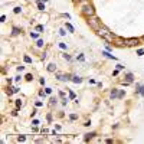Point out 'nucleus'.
I'll return each instance as SVG.
<instances>
[{"mask_svg": "<svg viewBox=\"0 0 144 144\" xmlns=\"http://www.w3.org/2000/svg\"><path fill=\"white\" fill-rule=\"evenodd\" d=\"M96 33H98L99 36H102L104 39H107L108 42H112V39H114V35H112V33H110L107 29H105V28H99V29L96 30Z\"/></svg>", "mask_w": 144, "mask_h": 144, "instance_id": "obj_1", "label": "nucleus"}, {"mask_svg": "<svg viewBox=\"0 0 144 144\" xmlns=\"http://www.w3.org/2000/svg\"><path fill=\"white\" fill-rule=\"evenodd\" d=\"M82 13H84L85 16L91 17V16H94L95 9H94V6H92V4H85V6L82 7Z\"/></svg>", "mask_w": 144, "mask_h": 144, "instance_id": "obj_2", "label": "nucleus"}, {"mask_svg": "<svg viewBox=\"0 0 144 144\" xmlns=\"http://www.w3.org/2000/svg\"><path fill=\"white\" fill-rule=\"evenodd\" d=\"M88 25H89L94 30H98V29H99V19L95 17V16L88 17Z\"/></svg>", "mask_w": 144, "mask_h": 144, "instance_id": "obj_3", "label": "nucleus"}, {"mask_svg": "<svg viewBox=\"0 0 144 144\" xmlns=\"http://www.w3.org/2000/svg\"><path fill=\"white\" fill-rule=\"evenodd\" d=\"M137 43H138V39H137V38H135V39L133 38V39H127V40H125V45H130V46H134V45H137Z\"/></svg>", "mask_w": 144, "mask_h": 144, "instance_id": "obj_4", "label": "nucleus"}, {"mask_svg": "<svg viewBox=\"0 0 144 144\" xmlns=\"http://www.w3.org/2000/svg\"><path fill=\"white\" fill-rule=\"evenodd\" d=\"M69 75H64V74H59L58 75V79H61V81H69Z\"/></svg>", "mask_w": 144, "mask_h": 144, "instance_id": "obj_5", "label": "nucleus"}, {"mask_svg": "<svg viewBox=\"0 0 144 144\" xmlns=\"http://www.w3.org/2000/svg\"><path fill=\"white\" fill-rule=\"evenodd\" d=\"M55 69H56V65L55 64H49L48 65V72H53Z\"/></svg>", "mask_w": 144, "mask_h": 144, "instance_id": "obj_6", "label": "nucleus"}, {"mask_svg": "<svg viewBox=\"0 0 144 144\" xmlns=\"http://www.w3.org/2000/svg\"><path fill=\"white\" fill-rule=\"evenodd\" d=\"M72 81H74L75 84H79V82H82V79H81L79 77H72Z\"/></svg>", "mask_w": 144, "mask_h": 144, "instance_id": "obj_7", "label": "nucleus"}, {"mask_svg": "<svg viewBox=\"0 0 144 144\" xmlns=\"http://www.w3.org/2000/svg\"><path fill=\"white\" fill-rule=\"evenodd\" d=\"M95 135V133H89V134H86V137H85V140H89V138H92Z\"/></svg>", "mask_w": 144, "mask_h": 144, "instance_id": "obj_8", "label": "nucleus"}, {"mask_svg": "<svg viewBox=\"0 0 144 144\" xmlns=\"http://www.w3.org/2000/svg\"><path fill=\"white\" fill-rule=\"evenodd\" d=\"M102 55H105V56H107V58H110V59H115V58H114L112 55H110L108 52H102Z\"/></svg>", "mask_w": 144, "mask_h": 144, "instance_id": "obj_9", "label": "nucleus"}, {"mask_svg": "<svg viewBox=\"0 0 144 144\" xmlns=\"http://www.w3.org/2000/svg\"><path fill=\"white\" fill-rule=\"evenodd\" d=\"M36 45H38V48H42V46H43V40H42V39H39Z\"/></svg>", "mask_w": 144, "mask_h": 144, "instance_id": "obj_10", "label": "nucleus"}, {"mask_svg": "<svg viewBox=\"0 0 144 144\" xmlns=\"http://www.w3.org/2000/svg\"><path fill=\"white\" fill-rule=\"evenodd\" d=\"M25 140H26V137H25V135H19V137H17V141H22V143H23Z\"/></svg>", "mask_w": 144, "mask_h": 144, "instance_id": "obj_11", "label": "nucleus"}, {"mask_svg": "<svg viewBox=\"0 0 144 144\" xmlns=\"http://www.w3.org/2000/svg\"><path fill=\"white\" fill-rule=\"evenodd\" d=\"M133 78H134V77H133V74H127V81H128V82H131Z\"/></svg>", "mask_w": 144, "mask_h": 144, "instance_id": "obj_12", "label": "nucleus"}, {"mask_svg": "<svg viewBox=\"0 0 144 144\" xmlns=\"http://www.w3.org/2000/svg\"><path fill=\"white\" fill-rule=\"evenodd\" d=\"M115 96H117V89L114 88V89L111 91V98H115Z\"/></svg>", "mask_w": 144, "mask_h": 144, "instance_id": "obj_13", "label": "nucleus"}, {"mask_svg": "<svg viewBox=\"0 0 144 144\" xmlns=\"http://www.w3.org/2000/svg\"><path fill=\"white\" fill-rule=\"evenodd\" d=\"M62 58H64V59H66V61H71V56H69L68 53H64V55H62Z\"/></svg>", "mask_w": 144, "mask_h": 144, "instance_id": "obj_14", "label": "nucleus"}, {"mask_svg": "<svg viewBox=\"0 0 144 144\" xmlns=\"http://www.w3.org/2000/svg\"><path fill=\"white\" fill-rule=\"evenodd\" d=\"M117 43H118V45H125V40H123V39H117Z\"/></svg>", "mask_w": 144, "mask_h": 144, "instance_id": "obj_15", "label": "nucleus"}, {"mask_svg": "<svg viewBox=\"0 0 144 144\" xmlns=\"http://www.w3.org/2000/svg\"><path fill=\"white\" fill-rule=\"evenodd\" d=\"M23 59H25V62H26V64H30V62H32V59H30L29 56H25Z\"/></svg>", "mask_w": 144, "mask_h": 144, "instance_id": "obj_16", "label": "nucleus"}, {"mask_svg": "<svg viewBox=\"0 0 144 144\" xmlns=\"http://www.w3.org/2000/svg\"><path fill=\"white\" fill-rule=\"evenodd\" d=\"M69 118L74 121V120H77V118H78V115H77V114H71V115H69Z\"/></svg>", "mask_w": 144, "mask_h": 144, "instance_id": "obj_17", "label": "nucleus"}, {"mask_svg": "<svg viewBox=\"0 0 144 144\" xmlns=\"http://www.w3.org/2000/svg\"><path fill=\"white\" fill-rule=\"evenodd\" d=\"M66 28H68V30H69V32H74V28H72L69 23H66Z\"/></svg>", "mask_w": 144, "mask_h": 144, "instance_id": "obj_18", "label": "nucleus"}, {"mask_svg": "<svg viewBox=\"0 0 144 144\" xmlns=\"http://www.w3.org/2000/svg\"><path fill=\"white\" fill-rule=\"evenodd\" d=\"M16 105H17V107H22V105H23L22 99H17V101H16Z\"/></svg>", "mask_w": 144, "mask_h": 144, "instance_id": "obj_19", "label": "nucleus"}, {"mask_svg": "<svg viewBox=\"0 0 144 144\" xmlns=\"http://www.w3.org/2000/svg\"><path fill=\"white\" fill-rule=\"evenodd\" d=\"M36 30H38V32H42V30H43V26H40V25L36 26Z\"/></svg>", "mask_w": 144, "mask_h": 144, "instance_id": "obj_20", "label": "nucleus"}, {"mask_svg": "<svg viewBox=\"0 0 144 144\" xmlns=\"http://www.w3.org/2000/svg\"><path fill=\"white\" fill-rule=\"evenodd\" d=\"M26 79H28V81H32V79H33V77L30 75V74H28V75H26Z\"/></svg>", "mask_w": 144, "mask_h": 144, "instance_id": "obj_21", "label": "nucleus"}, {"mask_svg": "<svg viewBox=\"0 0 144 144\" xmlns=\"http://www.w3.org/2000/svg\"><path fill=\"white\" fill-rule=\"evenodd\" d=\"M30 38H33V39H38V33H30Z\"/></svg>", "mask_w": 144, "mask_h": 144, "instance_id": "obj_22", "label": "nucleus"}, {"mask_svg": "<svg viewBox=\"0 0 144 144\" xmlns=\"http://www.w3.org/2000/svg\"><path fill=\"white\" fill-rule=\"evenodd\" d=\"M137 53H138V55H140V56H141V55H144V49H140V50H138V52H137Z\"/></svg>", "mask_w": 144, "mask_h": 144, "instance_id": "obj_23", "label": "nucleus"}, {"mask_svg": "<svg viewBox=\"0 0 144 144\" xmlns=\"http://www.w3.org/2000/svg\"><path fill=\"white\" fill-rule=\"evenodd\" d=\"M20 10H22V9H20V7H15V13H19V12H20Z\"/></svg>", "mask_w": 144, "mask_h": 144, "instance_id": "obj_24", "label": "nucleus"}, {"mask_svg": "<svg viewBox=\"0 0 144 144\" xmlns=\"http://www.w3.org/2000/svg\"><path fill=\"white\" fill-rule=\"evenodd\" d=\"M59 46H61L62 49H66V45H65V43H59Z\"/></svg>", "mask_w": 144, "mask_h": 144, "instance_id": "obj_25", "label": "nucleus"}, {"mask_svg": "<svg viewBox=\"0 0 144 144\" xmlns=\"http://www.w3.org/2000/svg\"><path fill=\"white\" fill-rule=\"evenodd\" d=\"M78 59H79V61H84L85 58H84V55H79V56H78Z\"/></svg>", "mask_w": 144, "mask_h": 144, "instance_id": "obj_26", "label": "nucleus"}, {"mask_svg": "<svg viewBox=\"0 0 144 144\" xmlns=\"http://www.w3.org/2000/svg\"><path fill=\"white\" fill-rule=\"evenodd\" d=\"M123 96H124V92H123V91H121V92H120V94H118V98H123Z\"/></svg>", "mask_w": 144, "mask_h": 144, "instance_id": "obj_27", "label": "nucleus"}, {"mask_svg": "<svg viewBox=\"0 0 144 144\" xmlns=\"http://www.w3.org/2000/svg\"><path fill=\"white\" fill-rule=\"evenodd\" d=\"M17 33H19V30H17L16 28H15V29H13V35H17Z\"/></svg>", "mask_w": 144, "mask_h": 144, "instance_id": "obj_28", "label": "nucleus"}, {"mask_svg": "<svg viewBox=\"0 0 144 144\" xmlns=\"http://www.w3.org/2000/svg\"><path fill=\"white\" fill-rule=\"evenodd\" d=\"M143 39H144V38H143Z\"/></svg>", "mask_w": 144, "mask_h": 144, "instance_id": "obj_29", "label": "nucleus"}]
</instances>
